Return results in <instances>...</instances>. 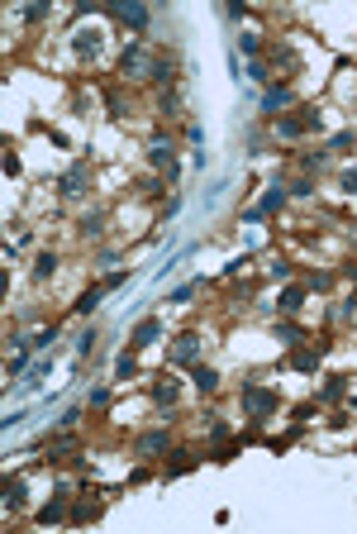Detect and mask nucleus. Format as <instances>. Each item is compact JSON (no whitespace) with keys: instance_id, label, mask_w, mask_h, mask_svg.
Here are the masks:
<instances>
[{"instance_id":"20e7f679","label":"nucleus","mask_w":357,"mask_h":534,"mask_svg":"<svg viewBox=\"0 0 357 534\" xmlns=\"http://www.w3.org/2000/svg\"><path fill=\"white\" fill-rule=\"evenodd\" d=\"M148 162L162 167L167 177H177V158H172V143H167V138H153V143H148Z\"/></svg>"},{"instance_id":"ddd939ff","label":"nucleus","mask_w":357,"mask_h":534,"mask_svg":"<svg viewBox=\"0 0 357 534\" xmlns=\"http://www.w3.org/2000/svg\"><path fill=\"white\" fill-rule=\"evenodd\" d=\"M195 463H200V458H195L190 448H177V453H172V463H167V477H181V472H190Z\"/></svg>"},{"instance_id":"f03ea898","label":"nucleus","mask_w":357,"mask_h":534,"mask_svg":"<svg viewBox=\"0 0 357 534\" xmlns=\"http://www.w3.org/2000/svg\"><path fill=\"white\" fill-rule=\"evenodd\" d=\"M324 353H329V343H324V339H319V343H305V348H295V353H291V367H295V372H315Z\"/></svg>"},{"instance_id":"b1692460","label":"nucleus","mask_w":357,"mask_h":534,"mask_svg":"<svg viewBox=\"0 0 357 534\" xmlns=\"http://www.w3.org/2000/svg\"><path fill=\"white\" fill-rule=\"evenodd\" d=\"M329 282H334L329 272H310V277H305V287H310V291H329Z\"/></svg>"},{"instance_id":"1a4fd4ad","label":"nucleus","mask_w":357,"mask_h":534,"mask_svg":"<svg viewBox=\"0 0 357 534\" xmlns=\"http://www.w3.org/2000/svg\"><path fill=\"white\" fill-rule=\"evenodd\" d=\"M24 496H29V482L24 477H5V511H19Z\"/></svg>"},{"instance_id":"39448f33","label":"nucleus","mask_w":357,"mask_h":534,"mask_svg":"<svg viewBox=\"0 0 357 534\" xmlns=\"http://www.w3.org/2000/svg\"><path fill=\"white\" fill-rule=\"evenodd\" d=\"M158 339H162V324L158 320H138V329L129 334V348H153Z\"/></svg>"},{"instance_id":"bb28decb","label":"nucleus","mask_w":357,"mask_h":534,"mask_svg":"<svg viewBox=\"0 0 357 534\" xmlns=\"http://www.w3.org/2000/svg\"><path fill=\"white\" fill-rule=\"evenodd\" d=\"M124 282H129V272H110V277H105V282H100V287H105V291H119V287H124Z\"/></svg>"},{"instance_id":"f257e3e1","label":"nucleus","mask_w":357,"mask_h":534,"mask_svg":"<svg viewBox=\"0 0 357 534\" xmlns=\"http://www.w3.org/2000/svg\"><path fill=\"white\" fill-rule=\"evenodd\" d=\"M276 411H281V396H276V391L243 387V415H248V420H271Z\"/></svg>"},{"instance_id":"f3484780","label":"nucleus","mask_w":357,"mask_h":534,"mask_svg":"<svg viewBox=\"0 0 357 534\" xmlns=\"http://www.w3.org/2000/svg\"><path fill=\"white\" fill-rule=\"evenodd\" d=\"M300 301H305V287H286V291H281V311H286V315H295Z\"/></svg>"},{"instance_id":"c756f323","label":"nucleus","mask_w":357,"mask_h":534,"mask_svg":"<svg viewBox=\"0 0 357 534\" xmlns=\"http://www.w3.org/2000/svg\"><path fill=\"white\" fill-rule=\"evenodd\" d=\"M357 143V134H334V143H329V148H338V153H343V148H353Z\"/></svg>"},{"instance_id":"393cba45","label":"nucleus","mask_w":357,"mask_h":534,"mask_svg":"<svg viewBox=\"0 0 357 534\" xmlns=\"http://www.w3.org/2000/svg\"><path fill=\"white\" fill-rule=\"evenodd\" d=\"M276 339H286V343H295V339H305V329H300V324H276Z\"/></svg>"},{"instance_id":"473e14b6","label":"nucleus","mask_w":357,"mask_h":534,"mask_svg":"<svg viewBox=\"0 0 357 534\" xmlns=\"http://www.w3.org/2000/svg\"><path fill=\"white\" fill-rule=\"evenodd\" d=\"M343 191H348V196H357V167H353V172H343Z\"/></svg>"},{"instance_id":"c85d7f7f","label":"nucleus","mask_w":357,"mask_h":534,"mask_svg":"<svg viewBox=\"0 0 357 534\" xmlns=\"http://www.w3.org/2000/svg\"><path fill=\"white\" fill-rule=\"evenodd\" d=\"M53 339H58V324H53V329H43V334L34 339V348H53Z\"/></svg>"},{"instance_id":"aec40b11","label":"nucleus","mask_w":357,"mask_h":534,"mask_svg":"<svg viewBox=\"0 0 357 534\" xmlns=\"http://www.w3.org/2000/svg\"><path fill=\"white\" fill-rule=\"evenodd\" d=\"M100 296H105V287H90L86 296H82V301H77V315H90V311H95V306H100Z\"/></svg>"},{"instance_id":"cd10ccee","label":"nucleus","mask_w":357,"mask_h":534,"mask_svg":"<svg viewBox=\"0 0 357 534\" xmlns=\"http://www.w3.org/2000/svg\"><path fill=\"white\" fill-rule=\"evenodd\" d=\"M90 406L105 411V406H110V391H105V387H90Z\"/></svg>"},{"instance_id":"4468645a","label":"nucleus","mask_w":357,"mask_h":534,"mask_svg":"<svg viewBox=\"0 0 357 534\" xmlns=\"http://www.w3.org/2000/svg\"><path fill=\"white\" fill-rule=\"evenodd\" d=\"M114 14H119L124 24H134V29H143V24H148V10H143V5H114Z\"/></svg>"},{"instance_id":"a211bd4d","label":"nucleus","mask_w":357,"mask_h":534,"mask_svg":"<svg viewBox=\"0 0 357 534\" xmlns=\"http://www.w3.org/2000/svg\"><path fill=\"white\" fill-rule=\"evenodd\" d=\"M134 372H138V358H134V348H129V353H119V363H114V377H119V382H129Z\"/></svg>"},{"instance_id":"0eeeda50","label":"nucleus","mask_w":357,"mask_h":534,"mask_svg":"<svg viewBox=\"0 0 357 534\" xmlns=\"http://www.w3.org/2000/svg\"><path fill=\"white\" fill-rule=\"evenodd\" d=\"M67 515H72V511H67V491H58V496L38 511V525H58V520H67Z\"/></svg>"},{"instance_id":"5701e85b","label":"nucleus","mask_w":357,"mask_h":534,"mask_svg":"<svg viewBox=\"0 0 357 534\" xmlns=\"http://www.w3.org/2000/svg\"><path fill=\"white\" fill-rule=\"evenodd\" d=\"M348 391V377H329V387H324V401H338Z\"/></svg>"},{"instance_id":"423d86ee","label":"nucleus","mask_w":357,"mask_h":534,"mask_svg":"<svg viewBox=\"0 0 357 534\" xmlns=\"http://www.w3.org/2000/svg\"><path fill=\"white\" fill-rule=\"evenodd\" d=\"M195 353H200V339H195V334H181L177 343H172V363H181V367H195Z\"/></svg>"},{"instance_id":"6e6552de","label":"nucleus","mask_w":357,"mask_h":534,"mask_svg":"<svg viewBox=\"0 0 357 534\" xmlns=\"http://www.w3.org/2000/svg\"><path fill=\"white\" fill-rule=\"evenodd\" d=\"M158 453H167V429H153L138 439V458H158Z\"/></svg>"},{"instance_id":"9b49d317","label":"nucleus","mask_w":357,"mask_h":534,"mask_svg":"<svg viewBox=\"0 0 357 534\" xmlns=\"http://www.w3.org/2000/svg\"><path fill=\"white\" fill-rule=\"evenodd\" d=\"M100 48H105V34H100V29H82V34H77V53H82V58H95Z\"/></svg>"},{"instance_id":"f8f14e48","label":"nucleus","mask_w":357,"mask_h":534,"mask_svg":"<svg viewBox=\"0 0 357 534\" xmlns=\"http://www.w3.org/2000/svg\"><path fill=\"white\" fill-rule=\"evenodd\" d=\"M190 382H195L205 396H210V391H219V372H214V367H205V363H195V367H190Z\"/></svg>"},{"instance_id":"4be33fe9","label":"nucleus","mask_w":357,"mask_h":534,"mask_svg":"<svg viewBox=\"0 0 357 534\" xmlns=\"http://www.w3.org/2000/svg\"><path fill=\"white\" fill-rule=\"evenodd\" d=\"M153 401H158V406H172V401H177V382H158V387H153Z\"/></svg>"},{"instance_id":"7c9ffc66","label":"nucleus","mask_w":357,"mask_h":534,"mask_svg":"<svg viewBox=\"0 0 357 534\" xmlns=\"http://www.w3.org/2000/svg\"><path fill=\"white\" fill-rule=\"evenodd\" d=\"M238 48H243V53H258L262 43H258V34H243V38H238Z\"/></svg>"},{"instance_id":"2f4dec72","label":"nucleus","mask_w":357,"mask_h":534,"mask_svg":"<svg viewBox=\"0 0 357 534\" xmlns=\"http://www.w3.org/2000/svg\"><path fill=\"white\" fill-rule=\"evenodd\" d=\"M248 82H271L267 67H262V62H253V67H248Z\"/></svg>"},{"instance_id":"dca6fc26","label":"nucleus","mask_w":357,"mask_h":534,"mask_svg":"<svg viewBox=\"0 0 357 534\" xmlns=\"http://www.w3.org/2000/svg\"><path fill=\"white\" fill-rule=\"evenodd\" d=\"M281 106H291V86H271L267 96H262V110H267V114L271 110H281Z\"/></svg>"},{"instance_id":"9d476101","label":"nucleus","mask_w":357,"mask_h":534,"mask_svg":"<svg viewBox=\"0 0 357 534\" xmlns=\"http://www.w3.org/2000/svg\"><path fill=\"white\" fill-rule=\"evenodd\" d=\"M281 201H286V186H281V182H276V186H271L267 196H262V206H253V210H248V219H267V215L276 210V206H281Z\"/></svg>"},{"instance_id":"2eb2a0df","label":"nucleus","mask_w":357,"mask_h":534,"mask_svg":"<svg viewBox=\"0 0 357 534\" xmlns=\"http://www.w3.org/2000/svg\"><path fill=\"white\" fill-rule=\"evenodd\" d=\"M276 134H281V138H300V134H305V119H300V114H281V119H276Z\"/></svg>"},{"instance_id":"412c9836","label":"nucleus","mask_w":357,"mask_h":534,"mask_svg":"<svg viewBox=\"0 0 357 534\" xmlns=\"http://www.w3.org/2000/svg\"><path fill=\"white\" fill-rule=\"evenodd\" d=\"M58 272V253H38V263H34V277H53Z\"/></svg>"},{"instance_id":"6ab92c4d","label":"nucleus","mask_w":357,"mask_h":534,"mask_svg":"<svg viewBox=\"0 0 357 534\" xmlns=\"http://www.w3.org/2000/svg\"><path fill=\"white\" fill-rule=\"evenodd\" d=\"M95 515H100V506L82 501V506H72V515H67V520H72V525H86V520H95Z\"/></svg>"},{"instance_id":"a878e982","label":"nucleus","mask_w":357,"mask_h":534,"mask_svg":"<svg viewBox=\"0 0 357 534\" xmlns=\"http://www.w3.org/2000/svg\"><path fill=\"white\" fill-rule=\"evenodd\" d=\"M100 224H105V215H82V234H90V239L100 234Z\"/></svg>"},{"instance_id":"72a5a7b5","label":"nucleus","mask_w":357,"mask_h":534,"mask_svg":"<svg viewBox=\"0 0 357 534\" xmlns=\"http://www.w3.org/2000/svg\"><path fill=\"white\" fill-rule=\"evenodd\" d=\"M343 277H348V282H357V263H343Z\"/></svg>"},{"instance_id":"7ed1b4c3","label":"nucleus","mask_w":357,"mask_h":534,"mask_svg":"<svg viewBox=\"0 0 357 534\" xmlns=\"http://www.w3.org/2000/svg\"><path fill=\"white\" fill-rule=\"evenodd\" d=\"M86 186H90V167H86V162H77V167H67V177L58 182V191H62V196H82Z\"/></svg>"}]
</instances>
